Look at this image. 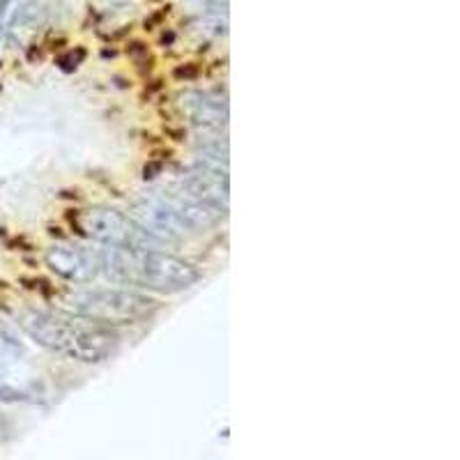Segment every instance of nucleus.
<instances>
[{"mask_svg":"<svg viewBox=\"0 0 460 460\" xmlns=\"http://www.w3.org/2000/svg\"><path fill=\"white\" fill-rule=\"evenodd\" d=\"M16 323L37 345L81 364H102L120 345L115 327H106L76 314L23 311Z\"/></svg>","mask_w":460,"mask_h":460,"instance_id":"f257e3e1","label":"nucleus"},{"mask_svg":"<svg viewBox=\"0 0 460 460\" xmlns=\"http://www.w3.org/2000/svg\"><path fill=\"white\" fill-rule=\"evenodd\" d=\"M102 274L113 283L137 288L143 293L175 295L184 293L200 281V270L184 261L150 246V249H109L102 252Z\"/></svg>","mask_w":460,"mask_h":460,"instance_id":"f03ea898","label":"nucleus"},{"mask_svg":"<svg viewBox=\"0 0 460 460\" xmlns=\"http://www.w3.org/2000/svg\"><path fill=\"white\" fill-rule=\"evenodd\" d=\"M69 314L84 315L106 327L137 324L159 311V302L137 288H85L65 297Z\"/></svg>","mask_w":460,"mask_h":460,"instance_id":"7ed1b4c3","label":"nucleus"},{"mask_svg":"<svg viewBox=\"0 0 460 460\" xmlns=\"http://www.w3.org/2000/svg\"><path fill=\"white\" fill-rule=\"evenodd\" d=\"M74 226L81 235L97 242L109 249H150L159 246L138 228V224L129 215L109 205H94V208L81 209L74 217Z\"/></svg>","mask_w":460,"mask_h":460,"instance_id":"20e7f679","label":"nucleus"},{"mask_svg":"<svg viewBox=\"0 0 460 460\" xmlns=\"http://www.w3.org/2000/svg\"><path fill=\"white\" fill-rule=\"evenodd\" d=\"M129 217L138 224V228L157 244H175L184 237L187 228L180 221L178 212L172 208L171 199L162 196H146L131 205Z\"/></svg>","mask_w":460,"mask_h":460,"instance_id":"39448f33","label":"nucleus"},{"mask_svg":"<svg viewBox=\"0 0 460 460\" xmlns=\"http://www.w3.org/2000/svg\"><path fill=\"white\" fill-rule=\"evenodd\" d=\"M44 262L56 277L65 279L69 283H93L102 277V252H94L84 244H60L49 246L44 253Z\"/></svg>","mask_w":460,"mask_h":460,"instance_id":"423d86ee","label":"nucleus"},{"mask_svg":"<svg viewBox=\"0 0 460 460\" xmlns=\"http://www.w3.org/2000/svg\"><path fill=\"white\" fill-rule=\"evenodd\" d=\"M180 194L189 196V199L205 200V203L224 205L226 208L230 199L228 171H226V166H219V164H196V166L180 180Z\"/></svg>","mask_w":460,"mask_h":460,"instance_id":"0eeeda50","label":"nucleus"},{"mask_svg":"<svg viewBox=\"0 0 460 460\" xmlns=\"http://www.w3.org/2000/svg\"><path fill=\"white\" fill-rule=\"evenodd\" d=\"M182 109L191 125L199 127L203 134H217L228 125V104L221 94L209 90H194L182 97Z\"/></svg>","mask_w":460,"mask_h":460,"instance_id":"6e6552de","label":"nucleus"},{"mask_svg":"<svg viewBox=\"0 0 460 460\" xmlns=\"http://www.w3.org/2000/svg\"><path fill=\"white\" fill-rule=\"evenodd\" d=\"M171 203L175 212H178L180 221L184 224V228L191 230V233H203V230L215 228L226 217L224 205L205 203V200L189 199L184 194L171 196Z\"/></svg>","mask_w":460,"mask_h":460,"instance_id":"1a4fd4ad","label":"nucleus"},{"mask_svg":"<svg viewBox=\"0 0 460 460\" xmlns=\"http://www.w3.org/2000/svg\"><path fill=\"white\" fill-rule=\"evenodd\" d=\"M35 0H0V19L10 12V7H16V14L32 5Z\"/></svg>","mask_w":460,"mask_h":460,"instance_id":"9d476101","label":"nucleus"},{"mask_svg":"<svg viewBox=\"0 0 460 460\" xmlns=\"http://www.w3.org/2000/svg\"><path fill=\"white\" fill-rule=\"evenodd\" d=\"M26 401V394L19 392L14 387H7V385H0V402H19Z\"/></svg>","mask_w":460,"mask_h":460,"instance_id":"9b49d317","label":"nucleus"},{"mask_svg":"<svg viewBox=\"0 0 460 460\" xmlns=\"http://www.w3.org/2000/svg\"><path fill=\"white\" fill-rule=\"evenodd\" d=\"M106 3H125V0H106Z\"/></svg>","mask_w":460,"mask_h":460,"instance_id":"f8f14e48","label":"nucleus"}]
</instances>
